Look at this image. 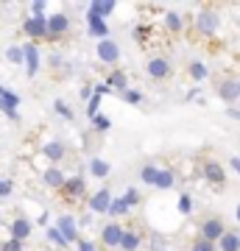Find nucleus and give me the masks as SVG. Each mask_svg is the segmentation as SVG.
<instances>
[{"label":"nucleus","instance_id":"c756f323","mask_svg":"<svg viewBox=\"0 0 240 251\" xmlns=\"http://www.w3.org/2000/svg\"><path fill=\"white\" fill-rule=\"evenodd\" d=\"M89 120H92V126H95V128H98V131H109V128H112V120H109L107 115H95V117H89Z\"/></svg>","mask_w":240,"mask_h":251},{"label":"nucleus","instance_id":"2eb2a0df","mask_svg":"<svg viewBox=\"0 0 240 251\" xmlns=\"http://www.w3.org/2000/svg\"><path fill=\"white\" fill-rule=\"evenodd\" d=\"M204 179L210 181V184H223V181H226V173H223V168L215 159H210L204 165Z\"/></svg>","mask_w":240,"mask_h":251},{"label":"nucleus","instance_id":"4468645a","mask_svg":"<svg viewBox=\"0 0 240 251\" xmlns=\"http://www.w3.org/2000/svg\"><path fill=\"white\" fill-rule=\"evenodd\" d=\"M104 84H107L112 92H126V90H129V75H126L123 70H112Z\"/></svg>","mask_w":240,"mask_h":251},{"label":"nucleus","instance_id":"f257e3e1","mask_svg":"<svg viewBox=\"0 0 240 251\" xmlns=\"http://www.w3.org/2000/svg\"><path fill=\"white\" fill-rule=\"evenodd\" d=\"M95 53L104 64H117L120 62V45H117L115 39H101L95 42Z\"/></svg>","mask_w":240,"mask_h":251},{"label":"nucleus","instance_id":"09e8293b","mask_svg":"<svg viewBox=\"0 0 240 251\" xmlns=\"http://www.w3.org/2000/svg\"><path fill=\"white\" fill-rule=\"evenodd\" d=\"M238 224H240V204H238Z\"/></svg>","mask_w":240,"mask_h":251},{"label":"nucleus","instance_id":"f3484780","mask_svg":"<svg viewBox=\"0 0 240 251\" xmlns=\"http://www.w3.org/2000/svg\"><path fill=\"white\" fill-rule=\"evenodd\" d=\"M218 251H240V234L238 232H223L221 240L215 243Z\"/></svg>","mask_w":240,"mask_h":251},{"label":"nucleus","instance_id":"c9c22d12","mask_svg":"<svg viewBox=\"0 0 240 251\" xmlns=\"http://www.w3.org/2000/svg\"><path fill=\"white\" fill-rule=\"evenodd\" d=\"M6 59H9L11 64H23V50H20L17 45H14V48H6Z\"/></svg>","mask_w":240,"mask_h":251},{"label":"nucleus","instance_id":"49530a36","mask_svg":"<svg viewBox=\"0 0 240 251\" xmlns=\"http://www.w3.org/2000/svg\"><path fill=\"white\" fill-rule=\"evenodd\" d=\"M81 98H84V100L92 98V87H84V90H81Z\"/></svg>","mask_w":240,"mask_h":251},{"label":"nucleus","instance_id":"4be33fe9","mask_svg":"<svg viewBox=\"0 0 240 251\" xmlns=\"http://www.w3.org/2000/svg\"><path fill=\"white\" fill-rule=\"evenodd\" d=\"M89 9L95 11L101 20H107L109 14H115V9H117V3H112V0H95V3H89Z\"/></svg>","mask_w":240,"mask_h":251},{"label":"nucleus","instance_id":"a19ab883","mask_svg":"<svg viewBox=\"0 0 240 251\" xmlns=\"http://www.w3.org/2000/svg\"><path fill=\"white\" fill-rule=\"evenodd\" d=\"M45 9H48V6H45L42 0H36L34 6H31V14H34V17H45Z\"/></svg>","mask_w":240,"mask_h":251},{"label":"nucleus","instance_id":"ddd939ff","mask_svg":"<svg viewBox=\"0 0 240 251\" xmlns=\"http://www.w3.org/2000/svg\"><path fill=\"white\" fill-rule=\"evenodd\" d=\"M145 70H148V75H151V78H168L170 75V62L168 59H162V56H157V59H151V62L145 64Z\"/></svg>","mask_w":240,"mask_h":251},{"label":"nucleus","instance_id":"a878e982","mask_svg":"<svg viewBox=\"0 0 240 251\" xmlns=\"http://www.w3.org/2000/svg\"><path fill=\"white\" fill-rule=\"evenodd\" d=\"M157 173H160V168H157V165H142V171H140L142 184H151V187H154V181H157Z\"/></svg>","mask_w":240,"mask_h":251},{"label":"nucleus","instance_id":"72a5a7b5","mask_svg":"<svg viewBox=\"0 0 240 251\" xmlns=\"http://www.w3.org/2000/svg\"><path fill=\"white\" fill-rule=\"evenodd\" d=\"M120 98L134 106V103H142V92L140 90H126V92H120Z\"/></svg>","mask_w":240,"mask_h":251},{"label":"nucleus","instance_id":"f8f14e48","mask_svg":"<svg viewBox=\"0 0 240 251\" xmlns=\"http://www.w3.org/2000/svg\"><path fill=\"white\" fill-rule=\"evenodd\" d=\"M196 25L204 36H213L215 31H218V14H215V11H201L198 20H196Z\"/></svg>","mask_w":240,"mask_h":251},{"label":"nucleus","instance_id":"a18cd8bd","mask_svg":"<svg viewBox=\"0 0 240 251\" xmlns=\"http://www.w3.org/2000/svg\"><path fill=\"white\" fill-rule=\"evenodd\" d=\"M142 36H145V28L137 25V28H134V39H142Z\"/></svg>","mask_w":240,"mask_h":251},{"label":"nucleus","instance_id":"cd10ccee","mask_svg":"<svg viewBox=\"0 0 240 251\" xmlns=\"http://www.w3.org/2000/svg\"><path fill=\"white\" fill-rule=\"evenodd\" d=\"M165 25H168L170 31H182L185 20H182V14H176V11H168V14H165Z\"/></svg>","mask_w":240,"mask_h":251},{"label":"nucleus","instance_id":"c03bdc74","mask_svg":"<svg viewBox=\"0 0 240 251\" xmlns=\"http://www.w3.org/2000/svg\"><path fill=\"white\" fill-rule=\"evenodd\" d=\"M226 115L232 117V120H240V109H235V106H229L226 109Z\"/></svg>","mask_w":240,"mask_h":251},{"label":"nucleus","instance_id":"f03ea898","mask_svg":"<svg viewBox=\"0 0 240 251\" xmlns=\"http://www.w3.org/2000/svg\"><path fill=\"white\" fill-rule=\"evenodd\" d=\"M20 50H23V64H26L28 78H34L36 73H39V50H36L34 42H26V45H20Z\"/></svg>","mask_w":240,"mask_h":251},{"label":"nucleus","instance_id":"2f4dec72","mask_svg":"<svg viewBox=\"0 0 240 251\" xmlns=\"http://www.w3.org/2000/svg\"><path fill=\"white\" fill-rule=\"evenodd\" d=\"M176 209L182 212V215H190V212H193V198L187 196V193H185V196H179V204H176Z\"/></svg>","mask_w":240,"mask_h":251},{"label":"nucleus","instance_id":"4c0bfd02","mask_svg":"<svg viewBox=\"0 0 240 251\" xmlns=\"http://www.w3.org/2000/svg\"><path fill=\"white\" fill-rule=\"evenodd\" d=\"M193 251H218V249H215V243L204 240V237H198V240L193 243Z\"/></svg>","mask_w":240,"mask_h":251},{"label":"nucleus","instance_id":"7ed1b4c3","mask_svg":"<svg viewBox=\"0 0 240 251\" xmlns=\"http://www.w3.org/2000/svg\"><path fill=\"white\" fill-rule=\"evenodd\" d=\"M56 229H59V234L64 237L67 246L79 240V224H76V218H73V215H62L59 221H56Z\"/></svg>","mask_w":240,"mask_h":251},{"label":"nucleus","instance_id":"37998d69","mask_svg":"<svg viewBox=\"0 0 240 251\" xmlns=\"http://www.w3.org/2000/svg\"><path fill=\"white\" fill-rule=\"evenodd\" d=\"M229 168L240 176V156H232V159H229Z\"/></svg>","mask_w":240,"mask_h":251},{"label":"nucleus","instance_id":"9d476101","mask_svg":"<svg viewBox=\"0 0 240 251\" xmlns=\"http://www.w3.org/2000/svg\"><path fill=\"white\" fill-rule=\"evenodd\" d=\"M223 232H226V226H223L221 218H210V221H204V226H201V237L210 240V243H218Z\"/></svg>","mask_w":240,"mask_h":251},{"label":"nucleus","instance_id":"dca6fc26","mask_svg":"<svg viewBox=\"0 0 240 251\" xmlns=\"http://www.w3.org/2000/svg\"><path fill=\"white\" fill-rule=\"evenodd\" d=\"M64 143H59V140H53V143H45L42 145V156L45 159H51V162H62L64 159Z\"/></svg>","mask_w":240,"mask_h":251},{"label":"nucleus","instance_id":"412c9836","mask_svg":"<svg viewBox=\"0 0 240 251\" xmlns=\"http://www.w3.org/2000/svg\"><path fill=\"white\" fill-rule=\"evenodd\" d=\"M140 243H142L140 232H129V229H123V237H120V249L123 251H137L140 249Z\"/></svg>","mask_w":240,"mask_h":251},{"label":"nucleus","instance_id":"6e6552de","mask_svg":"<svg viewBox=\"0 0 240 251\" xmlns=\"http://www.w3.org/2000/svg\"><path fill=\"white\" fill-rule=\"evenodd\" d=\"M109 201H112V193H109L107 187L95 190V193L89 196V212H98V215H107Z\"/></svg>","mask_w":240,"mask_h":251},{"label":"nucleus","instance_id":"bb28decb","mask_svg":"<svg viewBox=\"0 0 240 251\" xmlns=\"http://www.w3.org/2000/svg\"><path fill=\"white\" fill-rule=\"evenodd\" d=\"M0 100H3V103H9L11 109L20 106V95H17V92H11L9 87H3V84H0Z\"/></svg>","mask_w":240,"mask_h":251},{"label":"nucleus","instance_id":"473e14b6","mask_svg":"<svg viewBox=\"0 0 240 251\" xmlns=\"http://www.w3.org/2000/svg\"><path fill=\"white\" fill-rule=\"evenodd\" d=\"M120 198H123L126 204H129V209H132V206H137V204H140V193H137V187H129V190H126V193H123V196H120Z\"/></svg>","mask_w":240,"mask_h":251},{"label":"nucleus","instance_id":"de8ad7c7","mask_svg":"<svg viewBox=\"0 0 240 251\" xmlns=\"http://www.w3.org/2000/svg\"><path fill=\"white\" fill-rule=\"evenodd\" d=\"M235 90H238V98H240V81H235Z\"/></svg>","mask_w":240,"mask_h":251},{"label":"nucleus","instance_id":"58836bf2","mask_svg":"<svg viewBox=\"0 0 240 251\" xmlns=\"http://www.w3.org/2000/svg\"><path fill=\"white\" fill-rule=\"evenodd\" d=\"M76 249L79 251H98V246L92 240H87V237H79V240H76Z\"/></svg>","mask_w":240,"mask_h":251},{"label":"nucleus","instance_id":"7c9ffc66","mask_svg":"<svg viewBox=\"0 0 240 251\" xmlns=\"http://www.w3.org/2000/svg\"><path fill=\"white\" fill-rule=\"evenodd\" d=\"M53 112L59 117H64V120H73V109L64 103V100H53Z\"/></svg>","mask_w":240,"mask_h":251},{"label":"nucleus","instance_id":"aec40b11","mask_svg":"<svg viewBox=\"0 0 240 251\" xmlns=\"http://www.w3.org/2000/svg\"><path fill=\"white\" fill-rule=\"evenodd\" d=\"M218 98L223 100V103H235L238 100V90H235V81H221V87H218Z\"/></svg>","mask_w":240,"mask_h":251},{"label":"nucleus","instance_id":"e433bc0d","mask_svg":"<svg viewBox=\"0 0 240 251\" xmlns=\"http://www.w3.org/2000/svg\"><path fill=\"white\" fill-rule=\"evenodd\" d=\"M0 251H23V243L14 240V237H9V240L0 243Z\"/></svg>","mask_w":240,"mask_h":251},{"label":"nucleus","instance_id":"8fccbe9b","mask_svg":"<svg viewBox=\"0 0 240 251\" xmlns=\"http://www.w3.org/2000/svg\"><path fill=\"white\" fill-rule=\"evenodd\" d=\"M0 229H3V218H0Z\"/></svg>","mask_w":240,"mask_h":251},{"label":"nucleus","instance_id":"1a4fd4ad","mask_svg":"<svg viewBox=\"0 0 240 251\" xmlns=\"http://www.w3.org/2000/svg\"><path fill=\"white\" fill-rule=\"evenodd\" d=\"M84 190H87V181H84V176H67V179H64L62 193L67 196V201H76L79 196H84Z\"/></svg>","mask_w":240,"mask_h":251},{"label":"nucleus","instance_id":"79ce46f5","mask_svg":"<svg viewBox=\"0 0 240 251\" xmlns=\"http://www.w3.org/2000/svg\"><path fill=\"white\" fill-rule=\"evenodd\" d=\"M92 92H95V95H101V98H104V95H109V92H112V90H109L107 84L101 81V84H95V87H92Z\"/></svg>","mask_w":240,"mask_h":251},{"label":"nucleus","instance_id":"6ab92c4d","mask_svg":"<svg viewBox=\"0 0 240 251\" xmlns=\"http://www.w3.org/2000/svg\"><path fill=\"white\" fill-rule=\"evenodd\" d=\"M109 173H112V165H109L107 159H101V156L89 159V176H95V179H107Z\"/></svg>","mask_w":240,"mask_h":251},{"label":"nucleus","instance_id":"ea45409f","mask_svg":"<svg viewBox=\"0 0 240 251\" xmlns=\"http://www.w3.org/2000/svg\"><path fill=\"white\" fill-rule=\"evenodd\" d=\"M11 190H14V184H11L9 179H0V198H9Z\"/></svg>","mask_w":240,"mask_h":251},{"label":"nucleus","instance_id":"c85d7f7f","mask_svg":"<svg viewBox=\"0 0 240 251\" xmlns=\"http://www.w3.org/2000/svg\"><path fill=\"white\" fill-rule=\"evenodd\" d=\"M48 240L53 243L56 249H67V243H64V237L59 234V229H56V226H48Z\"/></svg>","mask_w":240,"mask_h":251},{"label":"nucleus","instance_id":"9b49d317","mask_svg":"<svg viewBox=\"0 0 240 251\" xmlns=\"http://www.w3.org/2000/svg\"><path fill=\"white\" fill-rule=\"evenodd\" d=\"M23 31H26L31 39H42V36H48V25H45V17H31L23 23Z\"/></svg>","mask_w":240,"mask_h":251},{"label":"nucleus","instance_id":"39448f33","mask_svg":"<svg viewBox=\"0 0 240 251\" xmlns=\"http://www.w3.org/2000/svg\"><path fill=\"white\" fill-rule=\"evenodd\" d=\"M45 25H48V36L51 39H56V36H62L67 28H70V17L67 14H51V17H45Z\"/></svg>","mask_w":240,"mask_h":251},{"label":"nucleus","instance_id":"423d86ee","mask_svg":"<svg viewBox=\"0 0 240 251\" xmlns=\"http://www.w3.org/2000/svg\"><path fill=\"white\" fill-rule=\"evenodd\" d=\"M120 237H123V226L117 224V221H112V224H107L101 229V243L107 249H117L120 246Z\"/></svg>","mask_w":240,"mask_h":251},{"label":"nucleus","instance_id":"393cba45","mask_svg":"<svg viewBox=\"0 0 240 251\" xmlns=\"http://www.w3.org/2000/svg\"><path fill=\"white\" fill-rule=\"evenodd\" d=\"M126 212H129V204H126L123 198H112V201H109L107 215H112V218H123Z\"/></svg>","mask_w":240,"mask_h":251},{"label":"nucleus","instance_id":"0eeeda50","mask_svg":"<svg viewBox=\"0 0 240 251\" xmlns=\"http://www.w3.org/2000/svg\"><path fill=\"white\" fill-rule=\"evenodd\" d=\"M31 229H34V224H31V218H14L11 221V226H9V237H14V240H28L31 237Z\"/></svg>","mask_w":240,"mask_h":251},{"label":"nucleus","instance_id":"b1692460","mask_svg":"<svg viewBox=\"0 0 240 251\" xmlns=\"http://www.w3.org/2000/svg\"><path fill=\"white\" fill-rule=\"evenodd\" d=\"M173 184H176V179H173V173L170 171H162L157 173V181H154V187H160V190H173Z\"/></svg>","mask_w":240,"mask_h":251},{"label":"nucleus","instance_id":"5701e85b","mask_svg":"<svg viewBox=\"0 0 240 251\" xmlns=\"http://www.w3.org/2000/svg\"><path fill=\"white\" fill-rule=\"evenodd\" d=\"M187 73H190V78H193V81L210 78V67H207L204 62H190V64H187Z\"/></svg>","mask_w":240,"mask_h":251},{"label":"nucleus","instance_id":"f704fd0d","mask_svg":"<svg viewBox=\"0 0 240 251\" xmlns=\"http://www.w3.org/2000/svg\"><path fill=\"white\" fill-rule=\"evenodd\" d=\"M98 109H101V95L92 92V98L87 100V117H95V115H98Z\"/></svg>","mask_w":240,"mask_h":251},{"label":"nucleus","instance_id":"20e7f679","mask_svg":"<svg viewBox=\"0 0 240 251\" xmlns=\"http://www.w3.org/2000/svg\"><path fill=\"white\" fill-rule=\"evenodd\" d=\"M87 31H89V36H95V39H109V25H107V20H101L95 11L89 9L87 11Z\"/></svg>","mask_w":240,"mask_h":251},{"label":"nucleus","instance_id":"a211bd4d","mask_svg":"<svg viewBox=\"0 0 240 251\" xmlns=\"http://www.w3.org/2000/svg\"><path fill=\"white\" fill-rule=\"evenodd\" d=\"M42 179H45V184H48V187L62 190V187H64V179H67V176H64V173L59 171V168H53V165H51V168H48V171L42 173Z\"/></svg>","mask_w":240,"mask_h":251}]
</instances>
